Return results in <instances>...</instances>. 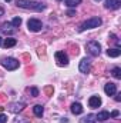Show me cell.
<instances>
[{
    "mask_svg": "<svg viewBox=\"0 0 121 123\" xmlns=\"http://www.w3.org/2000/svg\"><path fill=\"white\" fill-rule=\"evenodd\" d=\"M16 6L20 9H27V10H34V12H43L46 9V4L33 1V0H16Z\"/></svg>",
    "mask_w": 121,
    "mask_h": 123,
    "instance_id": "6da1fadb",
    "label": "cell"
},
{
    "mask_svg": "<svg viewBox=\"0 0 121 123\" xmlns=\"http://www.w3.org/2000/svg\"><path fill=\"white\" fill-rule=\"evenodd\" d=\"M101 25H103L101 17H91V19L86 20V22H83V23L78 26V31L81 33V31L88 30V29H95V27H100Z\"/></svg>",
    "mask_w": 121,
    "mask_h": 123,
    "instance_id": "7a4b0ae2",
    "label": "cell"
},
{
    "mask_svg": "<svg viewBox=\"0 0 121 123\" xmlns=\"http://www.w3.org/2000/svg\"><path fill=\"white\" fill-rule=\"evenodd\" d=\"M86 50H87V53L93 56V57H97V56H100V53H101V44L98 43V42H95V40H91L88 42L87 44H86Z\"/></svg>",
    "mask_w": 121,
    "mask_h": 123,
    "instance_id": "3957f363",
    "label": "cell"
},
{
    "mask_svg": "<svg viewBox=\"0 0 121 123\" xmlns=\"http://www.w3.org/2000/svg\"><path fill=\"white\" fill-rule=\"evenodd\" d=\"M1 66L6 69V70H16L19 66H20V62L14 57H4L1 60Z\"/></svg>",
    "mask_w": 121,
    "mask_h": 123,
    "instance_id": "277c9868",
    "label": "cell"
},
{
    "mask_svg": "<svg viewBox=\"0 0 121 123\" xmlns=\"http://www.w3.org/2000/svg\"><path fill=\"white\" fill-rule=\"evenodd\" d=\"M26 107V103L24 102H13L7 106V110L11 112V113H20L23 109Z\"/></svg>",
    "mask_w": 121,
    "mask_h": 123,
    "instance_id": "5b68a950",
    "label": "cell"
},
{
    "mask_svg": "<svg viewBox=\"0 0 121 123\" xmlns=\"http://www.w3.org/2000/svg\"><path fill=\"white\" fill-rule=\"evenodd\" d=\"M41 27H43V23L38 19H30L27 22V29L30 31H40Z\"/></svg>",
    "mask_w": 121,
    "mask_h": 123,
    "instance_id": "8992f818",
    "label": "cell"
},
{
    "mask_svg": "<svg viewBox=\"0 0 121 123\" xmlns=\"http://www.w3.org/2000/svg\"><path fill=\"white\" fill-rule=\"evenodd\" d=\"M0 31H1V33H4V34H14V33L17 31V29H16V27H13L10 22H4V23H1V25H0Z\"/></svg>",
    "mask_w": 121,
    "mask_h": 123,
    "instance_id": "52a82bcc",
    "label": "cell"
},
{
    "mask_svg": "<svg viewBox=\"0 0 121 123\" xmlns=\"http://www.w3.org/2000/svg\"><path fill=\"white\" fill-rule=\"evenodd\" d=\"M54 57H56V62L59 66H67L68 64V56L64 52H56Z\"/></svg>",
    "mask_w": 121,
    "mask_h": 123,
    "instance_id": "ba28073f",
    "label": "cell"
},
{
    "mask_svg": "<svg viewBox=\"0 0 121 123\" xmlns=\"http://www.w3.org/2000/svg\"><path fill=\"white\" fill-rule=\"evenodd\" d=\"M78 69H80V72H81V73H84V74L90 73V70H91V60H90V59H87V57L81 59Z\"/></svg>",
    "mask_w": 121,
    "mask_h": 123,
    "instance_id": "9c48e42d",
    "label": "cell"
},
{
    "mask_svg": "<svg viewBox=\"0 0 121 123\" xmlns=\"http://www.w3.org/2000/svg\"><path fill=\"white\" fill-rule=\"evenodd\" d=\"M104 7L108 9V10H117V9L121 7V0H107Z\"/></svg>",
    "mask_w": 121,
    "mask_h": 123,
    "instance_id": "30bf717a",
    "label": "cell"
},
{
    "mask_svg": "<svg viewBox=\"0 0 121 123\" xmlns=\"http://www.w3.org/2000/svg\"><path fill=\"white\" fill-rule=\"evenodd\" d=\"M104 92L107 96H114L116 93H117V85L116 83H107L105 86H104Z\"/></svg>",
    "mask_w": 121,
    "mask_h": 123,
    "instance_id": "8fae6325",
    "label": "cell"
},
{
    "mask_svg": "<svg viewBox=\"0 0 121 123\" xmlns=\"http://www.w3.org/2000/svg\"><path fill=\"white\" fill-rule=\"evenodd\" d=\"M88 105H90L91 109H97L101 106V97L100 96H91L88 99Z\"/></svg>",
    "mask_w": 121,
    "mask_h": 123,
    "instance_id": "7c38bea8",
    "label": "cell"
},
{
    "mask_svg": "<svg viewBox=\"0 0 121 123\" xmlns=\"http://www.w3.org/2000/svg\"><path fill=\"white\" fill-rule=\"evenodd\" d=\"M95 119L98 122H105L107 119H110V113L107 110H103V112H98V115H95Z\"/></svg>",
    "mask_w": 121,
    "mask_h": 123,
    "instance_id": "4fadbf2b",
    "label": "cell"
},
{
    "mask_svg": "<svg viewBox=\"0 0 121 123\" xmlns=\"http://www.w3.org/2000/svg\"><path fill=\"white\" fill-rule=\"evenodd\" d=\"M120 55H121V49H118V47H111V49L107 50L108 57H118Z\"/></svg>",
    "mask_w": 121,
    "mask_h": 123,
    "instance_id": "5bb4252c",
    "label": "cell"
},
{
    "mask_svg": "<svg viewBox=\"0 0 121 123\" xmlns=\"http://www.w3.org/2000/svg\"><path fill=\"white\" fill-rule=\"evenodd\" d=\"M71 113L73 115H81L83 113V106L80 103H73L71 105Z\"/></svg>",
    "mask_w": 121,
    "mask_h": 123,
    "instance_id": "9a60e30c",
    "label": "cell"
},
{
    "mask_svg": "<svg viewBox=\"0 0 121 123\" xmlns=\"http://www.w3.org/2000/svg\"><path fill=\"white\" fill-rule=\"evenodd\" d=\"M16 43H17L16 39H13V37H7V39H4V42H3V46H4L6 49H9V47L16 46Z\"/></svg>",
    "mask_w": 121,
    "mask_h": 123,
    "instance_id": "2e32d148",
    "label": "cell"
},
{
    "mask_svg": "<svg viewBox=\"0 0 121 123\" xmlns=\"http://www.w3.org/2000/svg\"><path fill=\"white\" fill-rule=\"evenodd\" d=\"M97 122V119H95V115H87V116H84L83 119H80V123H95Z\"/></svg>",
    "mask_w": 121,
    "mask_h": 123,
    "instance_id": "e0dca14e",
    "label": "cell"
},
{
    "mask_svg": "<svg viewBox=\"0 0 121 123\" xmlns=\"http://www.w3.org/2000/svg\"><path fill=\"white\" fill-rule=\"evenodd\" d=\"M33 113H34L37 117H41L43 113H44V107H43L41 105H36V106L33 107Z\"/></svg>",
    "mask_w": 121,
    "mask_h": 123,
    "instance_id": "ac0fdd59",
    "label": "cell"
},
{
    "mask_svg": "<svg viewBox=\"0 0 121 123\" xmlns=\"http://www.w3.org/2000/svg\"><path fill=\"white\" fill-rule=\"evenodd\" d=\"M111 74H113V77H116V79H121V69L120 67L111 69Z\"/></svg>",
    "mask_w": 121,
    "mask_h": 123,
    "instance_id": "d6986e66",
    "label": "cell"
},
{
    "mask_svg": "<svg viewBox=\"0 0 121 123\" xmlns=\"http://www.w3.org/2000/svg\"><path fill=\"white\" fill-rule=\"evenodd\" d=\"M81 3V0H66V4L67 7H76Z\"/></svg>",
    "mask_w": 121,
    "mask_h": 123,
    "instance_id": "ffe728a7",
    "label": "cell"
},
{
    "mask_svg": "<svg viewBox=\"0 0 121 123\" xmlns=\"http://www.w3.org/2000/svg\"><path fill=\"white\" fill-rule=\"evenodd\" d=\"M10 23H11V26H13V27H16V29H17V27L22 25V19H20V17H14Z\"/></svg>",
    "mask_w": 121,
    "mask_h": 123,
    "instance_id": "44dd1931",
    "label": "cell"
},
{
    "mask_svg": "<svg viewBox=\"0 0 121 123\" xmlns=\"http://www.w3.org/2000/svg\"><path fill=\"white\" fill-rule=\"evenodd\" d=\"M29 92H30V94L33 97H37V96H38V89H37V87H30Z\"/></svg>",
    "mask_w": 121,
    "mask_h": 123,
    "instance_id": "7402d4cb",
    "label": "cell"
},
{
    "mask_svg": "<svg viewBox=\"0 0 121 123\" xmlns=\"http://www.w3.org/2000/svg\"><path fill=\"white\" fill-rule=\"evenodd\" d=\"M14 123H30V120L26 119V117H20V119H16Z\"/></svg>",
    "mask_w": 121,
    "mask_h": 123,
    "instance_id": "603a6c76",
    "label": "cell"
},
{
    "mask_svg": "<svg viewBox=\"0 0 121 123\" xmlns=\"http://www.w3.org/2000/svg\"><path fill=\"white\" fill-rule=\"evenodd\" d=\"M44 92L47 93V96H51V94H53V87H51V86H47V87L44 89Z\"/></svg>",
    "mask_w": 121,
    "mask_h": 123,
    "instance_id": "cb8c5ba5",
    "label": "cell"
},
{
    "mask_svg": "<svg viewBox=\"0 0 121 123\" xmlns=\"http://www.w3.org/2000/svg\"><path fill=\"white\" fill-rule=\"evenodd\" d=\"M0 123H7V116L4 113H0Z\"/></svg>",
    "mask_w": 121,
    "mask_h": 123,
    "instance_id": "d4e9b609",
    "label": "cell"
},
{
    "mask_svg": "<svg viewBox=\"0 0 121 123\" xmlns=\"http://www.w3.org/2000/svg\"><path fill=\"white\" fill-rule=\"evenodd\" d=\"M118 116H120V112L118 110H114V112L110 113V117H118Z\"/></svg>",
    "mask_w": 121,
    "mask_h": 123,
    "instance_id": "484cf974",
    "label": "cell"
},
{
    "mask_svg": "<svg viewBox=\"0 0 121 123\" xmlns=\"http://www.w3.org/2000/svg\"><path fill=\"white\" fill-rule=\"evenodd\" d=\"M67 16H70V17L76 16V10H68V12H67Z\"/></svg>",
    "mask_w": 121,
    "mask_h": 123,
    "instance_id": "4316f807",
    "label": "cell"
},
{
    "mask_svg": "<svg viewBox=\"0 0 121 123\" xmlns=\"http://www.w3.org/2000/svg\"><path fill=\"white\" fill-rule=\"evenodd\" d=\"M116 100L117 102H121V93H116Z\"/></svg>",
    "mask_w": 121,
    "mask_h": 123,
    "instance_id": "83f0119b",
    "label": "cell"
},
{
    "mask_svg": "<svg viewBox=\"0 0 121 123\" xmlns=\"http://www.w3.org/2000/svg\"><path fill=\"white\" fill-rule=\"evenodd\" d=\"M3 14H4V9H3V7H1V6H0V17H1V16H3Z\"/></svg>",
    "mask_w": 121,
    "mask_h": 123,
    "instance_id": "f1b7e54d",
    "label": "cell"
},
{
    "mask_svg": "<svg viewBox=\"0 0 121 123\" xmlns=\"http://www.w3.org/2000/svg\"><path fill=\"white\" fill-rule=\"evenodd\" d=\"M0 46H1V37H0Z\"/></svg>",
    "mask_w": 121,
    "mask_h": 123,
    "instance_id": "f546056e",
    "label": "cell"
},
{
    "mask_svg": "<svg viewBox=\"0 0 121 123\" xmlns=\"http://www.w3.org/2000/svg\"><path fill=\"white\" fill-rule=\"evenodd\" d=\"M6 1H7V3H9V1H11V0H6Z\"/></svg>",
    "mask_w": 121,
    "mask_h": 123,
    "instance_id": "4dcf8cb0",
    "label": "cell"
},
{
    "mask_svg": "<svg viewBox=\"0 0 121 123\" xmlns=\"http://www.w3.org/2000/svg\"><path fill=\"white\" fill-rule=\"evenodd\" d=\"M94 1H101V0H94Z\"/></svg>",
    "mask_w": 121,
    "mask_h": 123,
    "instance_id": "1f68e13d",
    "label": "cell"
},
{
    "mask_svg": "<svg viewBox=\"0 0 121 123\" xmlns=\"http://www.w3.org/2000/svg\"><path fill=\"white\" fill-rule=\"evenodd\" d=\"M59 1H61V0H59Z\"/></svg>",
    "mask_w": 121,
    "mask_h": 123,
    "instance_id": "d6a6232c",
    "label": "cell"
}]
</instances>
